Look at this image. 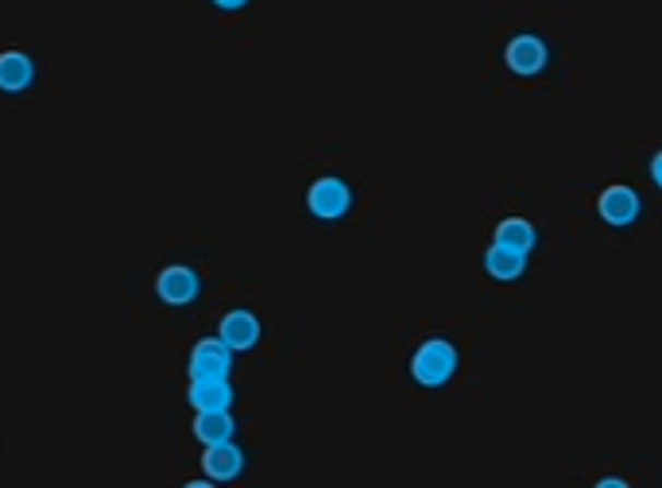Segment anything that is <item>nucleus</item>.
<instances>
[{
	"label": "nucleus",
	"mask_w": 662,
	"mask_h": 488,
	"mask_svg": "<svg viewBox=\"0 0 662 488\" xmlns=\"http://www.w3.org/2000/svg\"><path fill=\"white\" fill-rule=\"evenodd\" d=\"M458 345L446 342V337H426L411 357V380L423 388H446L458 377Z\"/></svg>",
	"instance_id": "nucleus-1"
},
{
	"label": "nucleus",
	"mask_w": 662,
	"mask_h": 488,
	"mask_svg": "<svg viewBox=\"0 0 662 488\" xmlns=\"http://www.w3.org/2000/svg\"><path fill=\"white\" fill-rule=\"evenodd\" d=\"M35 86V59L27 51L0 55V94H27Z\"/></svg>",
	"instance_id": "nucleus-9"
},
{
	"label": "nucleus",
	"mask_w": 662,
	"mask_h": 488,
	"mask_svg": "<svg viewBox=\"0 0 662 488\" xmlns=\"http://www.w3.org/2000/svg\"><path fill=\"white\" fill-rule=\"evenodd\" d=\"M233 435H237L233 412H194V438L202 445L233 442Z\"/></svg>",
	"instance_id": "nucleus-12"
},
{
	"label": "nucleus",
	"mask_w": 662,
	"mask_h": 488,
	"mask_svg": "<svg viewBox=\"0 0 662 488\" xmlns=\"http://www.w3.org/2000/svg\"><path fill=\"white\" fill-rule=\"evenodd\" d=\"M651 179H654V187L662 190V152H654V159H651Z\"/></svg>",
	"instance_id": "nucleus-15"
},
{
	"label": "nucleus",
	"mask_w": 662,
	"mask_h": 488,
	"mask_svg": "<svg viewBox=\"0 0 662 488\" xmlns=\"http://www.w3.org/2000/svg\"><path fill=\"white\" fill-rule=\"evenodd\" d=\"M190 407L194 412H233V380H190V392H187Z\"/></svg>",
	"instance_id": "nucleus-10"
},
{
	"label": "nucleus",
	"mask_w": 662,
	"mask_h": 488,
	"mask_svg": "<svg viewBox=\"0 0 662 488\" xmlns=\"http://www.w3.org/2000/svg\"><path fill=\"white\" fill-rule=\"evenodd\" d=\"M155 295H159L167 307H190V302L202 295V275L190 264H167L155 275Z\"/></svg>",
	"instance_id": "nucleus-4"
},
{
	"label": "nucleus",
	"mask_w": 662,
	"mask_h": 488,
	"mask_svg": "<svg viewBox=\"0 0 662 488\" xmlns=\"http://www.w3.org/2000/svg\"><path fill=\"white\" fill-rule=\"evenodd\" d=\"M217 337L229 345L233 353H248V349H256V345H260L263 325H260V318H256L252 310H229V314L221 318Z\"/></svg>",
	"instance_id": "nucleus-8"
},
{
	"label": "nucleus",
	"mask_w": 662,
	"mask_h": 488,
	"mask_svg": "<svg viewBox=\"0 0 662 488\" xmlns=\"http://www.w3.org/2000/svg\"><path fill=\"white\" fill-rule=\"evenodd\" d=\"M593 488H631L628 480H620V477H604V480H596Z\"/></svg>",
	"instance_id": "nucleus-16"
},
{
	"label": "nucleus",
	"mask_w": 662,
	"mask_h": 488,
	"mask_svg": "<svg viewBox=\"0 0 662 488\" xmlns=\"http://www.w3.org/2000/svg\"><path fill=\"white\" fill-rule=\"evenodd\" d=\"M306 210L318 217V222H341V217L353 210V190L338 175H322V179L310 182L306 190Z\"/></svg>",
	"instance_id": "nucleus-2"
},
{
	"label": "nucleus",
	"mask_w": 662,
	"mask_h": 488,
	"mask_svg": "<svg viewBox=\"0 0 662 488\" xmlns=\"http://www.w3.org/2000/svg\"><path fill=\"white\" fill-rule=\"evenodd\" d=\"M190 380H229L233 377V349L221 337H202L190 349Z\"/></svg>",
	"instance_id": "nucleus-5"
},
{
	"label": "nucleus",
	"mask_w": 662,
	"mask_h": 488,
	"mask_svg": "<svg viewBox=\"0 0 662 488\" xmlns=\"http://www.w3.org/2000/svg\"><path fill=\"white\" fill-rule=\"evenodd\" d=\"M245 465H248V457L237 442L205 445V454H202V473L213 480V485H225V480L245 477Z\"/></svg>",
	"instance_id": "nucleus-7"
},
{
	"label": "nucleus",
	"mask_w": 662,
	"mask_h": 488,
	"mask_svg": "<svg viewBox=\"0 0 662 488\" xmlns=\"http://www.w3.org/2000/svg\"><path fill=\"white\" fill-rule=\"evenodd\" d=\"M484 272L493 275L496 283H516V279H523V272H527V257L493 245V249L484 252Z\"/></svg>",
	"instance_id": "nucleus-13"
},
{
	"label": "nucleus",
	"mask_w": 662,
	"mask_h": 488,
	"mask_svg": "<svg viewBox=\"0 0 662 488\" xmlns=\"http://www.w3.org/2000/svg\"><path fill=\"white\" fill-rule=\"evenodd\" d=\"M493 245H500V249H511L519 252V257H531V252L539 249V229L527 217H508V222L496 225V237Z\"/></svg>",
	"instance_id": "nucleus-11"
},
{
	"label": "nucleus",
	"mask_w": 662,
	"mask_h": 488,
	"mask_svg": "<svg viewBox=\"0 0 662 488\" xmlns=\"http://www.w3.org/2000/svg\"><path fill=\"white\" fill-rule=\"evenodd\" d=\"M639 210H643V198H639L628 182H612V187H604L601 198H596V214H601V222L612 225V229L636 225Z\"/></svg>",
	"instance_id": "nucleus-3"
},
{
	"label": "nucleus",
	"mask_w": 662,
	"mask_h": 488,
	"mask_svg": "<svg viewBox=\"0 0 662 488\" xmlns=\"http://www.w3.org/2000/svg\"><path fill=\"white\" fill-rule=\"evenodd\" d=\"M182 488H217V485H213V480L205 477V480H187V485H182Z\"/></svg>",
	"instance_id": "nucleus-17"
},
{
	"label": "nucleus",
	"mask_w": 662,
	"mask_h": 488,
	"mask_svg": "<svg viewBox=\"0 0 662 488\" xmlns=\"http://www.w3.org/2000/svg\"><path fill=\"white\" fill-rule=\"evenodd\" d=\"M221 12H240V9H248V0H213Z\"/></svg>",
	"instance_id": "nucleus-14"
},
{
	"label": "nucleus",
	"mask_w": 662,
	"mask_h": 488,
	"mask_svg": "<svg viewBox=\"0 0 662 488\" xmlns=\"http://www.w3.org/2000/svg\"><path fill=\"white\" fill-rule=\"evenodd\" d=\"M546 59H551V51H546L543 39H539V35H531V32L516 35V39H508V47H504V62H508V70H511V74H519V78L543 74Z\"/></svg>",
	"instance_id": "nucleus-6"
}]
</instances>
